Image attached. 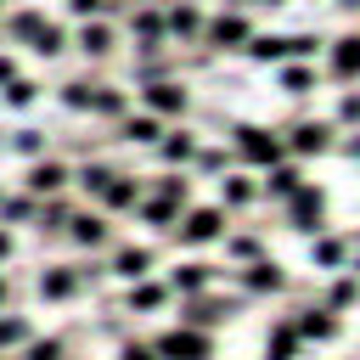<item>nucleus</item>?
Segmentation results:
<instances>
[{"label": "nucleus", "mask_w": 360, "mask_h": 360, "mask_svg": "<svg viewBox=\"0 0 360 360\" xmlns=\"http://www.w3.org/2000/svg\"><path fill=\"white\" fill-rule=\"evenodd\" d=\"M6 298H11V287H6V276H0V304H6Z\"/></svg>", "instance_id": "nucleus-50"}, {"label": "nucleus", "mask_w": 360, "mask_h": 360, "mask_svg": "<svg viewBox=\"0 0 360 360\" xmlns=\"http://www.w3.org/2000/svg\"><path fill=\"white\" fill-rule=\"evenodd\" d=\"M34 219H39V197H34V191L0 197V225H34Z\"/></svg>", "instance_id": "nucleus-22"}, {"label": "nucleus", "mask_w": 360, "mask_h": 360, "mask_svg": "<svg viewBox=\"0 0 360 360\" xmlns=\"http://www.w3.org/2000/svg\"><path fill=\"white\" fill-rule=\"evenodd\" d=\"M62 45H68V34H62L56 22H39V28H34V39H28V51H34V56H62Z\"/></svg>", "instance_id": "nucleus-31"}, {"label": "nucleus", "mask_w": 360, "mask_h": 360, "mask_svg": "<svg viewBox=\"0 0 360 360\" xmlns=\"http://www.w3.org/2000/svg\"><path fill=\"white\" fill-rule=\"evenodd\" d=\"M112 276H118V281L152 276V248H112Z\"/></svg>", "instance_id": "nucleus-17"}, {"label": "nucleus", "mask_w": 360, "mask_h": 360, "mask_svg": "<svg viewBox=\"0 0 360 360\" xmlns=\"http://www.w3.org/2000/svg\"><path fill=\"white\" fill-rule=\"evenodd\" d=\"M281 90H287V96H309V90H315V73H309L304 62H287V68H281Z\"/></svg>", "instance_id": "nucleus-34"}, {"label": "nucleus", "mask_w": 360, "mask_h": 360, "mask_svg": "<svg viewBox=\"0 0 360 360\" xmlns=\"http://www.w3.org/2000/svg\"><path fill=\"white\" fill-rule=\"evenodd\" d=\"M354 298H360V281H354V276H338V281L326 287V309H349Z\"/></svg>", "instance_id": "nucleus-36"}, {"label": "nucleus", "mask_w": 360, "mask_h": 360, "mask_svg": "<svg viewBox=\"0 0 360 360\" xmlns=\"http://www.w3.org/2000/svg\"><path fill=\"white\" fill-rule=\"evenodd\" d=\"M68 214H73V202L56 191V197H39V219H34V225H39V231H62Z\"/></svg>", "instance_id": "nucleus-30"}, {"label": "nucleus", "mask_w": 360, "mask_h": 360, "mask_svg": "<svg viewBox=\"0 0 360 360\" xmlns=\"http://www.w3.org/2000/svg\"><path fill=\"white\" fill-rule=\"evenodd\" d=\"M68 236L79 242V248H107V219L101 214H68Z\"/></svg>", "instance_id": "nucleus-16"}, {"label": "nucleus", "mask_w": 360, "mask_h": 360, "mask_svg": "<svg viewBox=\"0 0 360 360\" xmlns=\"http://www.w3.org/2000/svg\"><path fill=\"white\" fill-rule=\"evenodd\" d=\"M158 158L163 163H191L197 158V135L191 129H163L158 135Z\"/></svg>", "instance_id": "nucleus-19"}, {"label": "nucleus", "mask_w": 360, "mask_h": 360, "mask_svg": "<svg viewBox=\"0 0 360 360\" xmlns=\"http://www.w3.org/2000/svg\"><path fill=\"white\" fill-rule=\"evenodd\" d=\"M101 6H107V0H68L73 17H101Z\"/></svg>", "instance_id": "nucleus-46"}, {"label": "nucleus", "mask_w": 360, "mask_h": 360, "mask_svg": "<svg viewBox=\"0 0 360 360\" xmlns=\"http://www.w3.org/2000/svg\"><path fill=\"white\" fill-rule=\"evenodd\" d=\"M118 135H124L129 146H158L163 118H158V112H124V118H118Z\"/></svg>", "instance_id": "nucleus-12"}, {"label": "nucleus", "mask_w": 360, "mask_h": 360, "mask_svg": "<svg viewBox=\"0 0 360 360\" xmlns=\"http://www.w3.org/2000/svg\"><path fill=\"white\" fill-rule=\"evenodd\" d=\"M292 326H298V338H304V343H326V338H338V332H343V315H338V309H326V304H315V309H298V315H292Z\"/></svg>", "instance_id": "nucleus-9"}, {"label": "nucleus", "mask_w": 360, "mask_h": 360, "mask_svg": "<svg viewBox=\"0 0 360 360\" xmlns=\"http://www.w3.org/2000/svg\"><path fill=\"white\" fill-rule=\"evenodd\" d=\"M219 321H231V304H219V298H186V315H180V326H197V332H208V326H219Z\"/></svg>", "instance_id": "nucleus-13"}, {"label": "nucleus", "mask_w": 360, "mask_h": 360, "mask_svg": "<svg viewBox=\"0 0 360 360\" xmlns=\"http://www.w3.org/2000/svg\"><path fill=\"white\" fill-rule=\"evenodd\" d=\"M281 287H287V276H281L276 259H253V264L242 270V292H248V298H264V292H281Z\"/></svg>", "instance_id": "nucleus-11"}, {"label": "nucleus", "mask_w": 360, "mask_h": 360, "mask_svg": "<svg viewBox=\"0 0 360 360\" xmlns=\"http://www.w3.org/2000/svg\"><path fill=\"white\" fill-rule=\"evenodd\" d=\"M287 231H304V236H321L326 231V197L315 186H298L287 197Z\"/></svg>", "instance_id": "nucleus-2"}, {"label": "nucleus", "mask_w": 360, "mask_h": 360, "mask_svg": "<svg viewBox=\"0 0 360 360\" xmlns=\"http://www.w3.org/2000/svg\"><path fill=\"white\" fill-rule=\"evenodd\" d=\"M34 96H39V84H34V79H11V84L0 90V101H6V107H34Z\"/></svg>", "instance_id": "nucleus-38"}, {"label": "nucleus", "mask_w": 360, "mask_h": 360, "mask_svg": "<svg viewBox=\"0 0 360 360\" xmlns=\"http://www.w3.org/2000/svg\"><path fill=\"white\" fill-rule=\"evenodd\" d=\"M101 208H112V214H124V208H141V186H135L129 174H112V180L101 186Z\"/></svg>", "instance_id": "nucleus-20"}, {"label": "nucleus", "mask_w": 360, "mask_h": 360, "mask_svg": "<svg viewBox=\"0 0 360 360\" xmlns=\"http://www.w3.org/2000/svg\"><path fill=\"white\" fill-rule=\"evenodd\" d=\"M338 118H343V124H360V90H349V96L338 101Z\"/></svg>", "instance_id": "nucleus-44"}, {"label": "nucleus", "mask_w": 360, "mask_h": 360, "mask_svg": "<svg viewBox=\"0 0 360 360\" xmlns=\"http://www.w3.org/2000/svg\"><path fill=\"white\" fill-rule=\"evenodd\" d=\"M191 163H197L202 174H225V169H231V158H225L219 146H197V158H191Z\"/></svg>", "instance_id": "nucleus-42"}, {"label": "nucleus", "mask_w": 360, "mask_h": 360, "mask_svg": "<svg viewBox=\"0 0 360 360\" xmlns=\"http://www.w3.org/2000/svg\"><path fill=\"white\" fill-rule=\"evenodd\" d=\"M332 73L338 79H360V34L332 39Z\"/></svg>", "instance_id": "nucleus-25"}, {"label": "nucleus", "mask_w": 360, "mask_h": 360, "mask_svg": "<svg viewBox=\"0 0 360 360\" xmlns=\"http://www.w3.org/2000/svg\"><path fill=\"white\" fill-rule=\"evenodd\" d=\"M281 141H287L292 158H321V152H332V124H321V118H292V124L281 129Z\"/></svg>", "instance_id": "nucleus-5"}, {"label": "nucleus", "mask_w": 360, "mask_h": 360, "mask_svg": "<svg viewBox=\"0 0 360 360\" xmlns=\"http://www.w3.org/2000/svg\"><path fill=\"white\" fill-rule=\"evenodd\" d=\"M0 259H11V231L0 225Z\"/></svg>", "instance_id": "nucleus-48"}, {"label": "nucleus", "mask_w": 360, "mask_h": 360, "mask_svg": "<svg viewBox=\"0 0 360 360\" xmlns=\"http://www.w3.org/2000/svg\"><path fill=\"white\" fill-rule=\"evenodd\" d=\"M270 6H287V0H270Z\"/></svg>", "instance_id": "nucleus-52"}, {"label": "nucleus", "mask_w": 360, "mask_h": 360, "mask_svg": "<svg viewBox=\"0 0 360 360\" xmlns=\"http://www.w3.org/2000/svg\"><path fill=\"white\" fill-rule=\"evenodd\" d=\"M298 349H304V338H298L292 315H281L270 326V338H264V360H298Z\"/></svg>", "instance_id": "nucleus-14"}, {"label": "nucleus", "mask_w": 360, "mask_h": 360, "mask_svg": "<svg viewBox=\"0 0 360 360\" xmlns=\"http://www.w3.org/2000/svg\"><path fill=\"white\" fill-rule=\"evenodd\" d=\"M79 51H84V56H96V62H101V56H107V51H112V28H107V22H101V17H84V28H79Z\"/></svg>", "instance_id": "nucleus-26"}, {"label": "nucleus", "mask_w": 360, "mask_h": 360, "mask_svg": "<svg viewBox=\"0 0 360 360\" xmlns=\"http://www.w3.org/2000/svg\"><path fill=\"white\" fill-rule=\"evenodd\" d=\"M90 96H96V84H90V79H73V84H62V101H68L73 112H90Z\"/></svg>", "instance_id": "nucleus-39"}, {"label": "nucleus", "mask_w": 360, "mask_h": 360, "mask_svg": "<svg viewBox=\"0 0 360 360\" xmlns=\"http://www.w3.org/2000/svg\"><path fill=\"white\" fill-rule=\"evenodd\" d=\"M298 186H304V169H298V158H292V163L281 158V163H270V169H264V186H259V197H276V202H287Z\"/></svg>", "instance_id": "nucleus-10"}, {"label": "nucleus", "mask_w": 360, "mask_h": 360, "mask_svg": "<svg viewBox=\"0 0 360 360\" xmlns=\"http://www.w3.org/2000/svg\"><path fill=\"white\" fill-rule=\"evenodd\" d=\"M11 152H22V158H45V135H39V129H17V135H11Z\"/></svg>", "instance_id": "nucleus-41"}, {"label": "nucleus", "mask_w": 360, "mask_h": 360, "mask_svg": "<svg viewBox=\"0 0 360 360\" xmlns=\"http://www.w3.org/2000/svg\"><path fill=\"white\" fill-rule=\"evenodd\" d=\"M219 197H225V208H248V202H259V186L248 180V174H219Z\"/></svg>", "instance_id": "nucleus-27"}, {"label": "nucleus", "mask_w": 360, "mask_h": 360, "mask_svg": "<svg viewBox=\"0 0 360 360\" xmlns=\"http://www.w3.org/2000/svg\"><path fill=\"white\" fill-rule=\"evenodd\" d=\"M39 292H45L51 304H62V298H73V292H79V270H68V264H51V270L39 276Z\"/></svg>", "instance_id": "nucleus-24"}, {"label": "nucleus", "mask_w": 360, "mask_h": 360, "mask_svg": "<svg viewBox=\"0 0 360 360\" xmlns=\"http://www.w3.org/2000/svg\"><path fill=\"white\" fill-rule=\"evenodd\" d=\"M186 248H202V242H219L225 236V208H191L186 219H180V231H174Z\"/></svg>", "instance_id": "nucleus-6"}, {"label": "nucleus", "mask_w": 360, "mask_h": 360, "mask_svg": "<svg viewBox=\"0 0 360 360\" xmlns=\"http://www.w3.org/2000/svg\"><path fill=\"white\" fill-rule=\"evenodd\" d=\"M68 180H73V169H68L62 158H34V163H28V180H22V191H34V197H56Z\"/></svg>", "instance_id": "nucleus-7"}, {"label": "nucleus", "mask_w": 360, "mask_h": 360, "mask_svg": "<svg viewBox=\"0 0 360 360\" xmlns=\"http://www.w3.org/2000/svg\"><path fill=\"white\" fill-rule=\"evenodd\" d=\"M34 332H28V321L22 315H0V349H22Z\"/></svg>", "instance_id": "nucleus-37"}, {"label": "nucleus", "mask_w": 360, "mask_h": 360, "mask_svg": "<svg viewBox=\"0 0 360 360\" xmlns=\"http://www.w3.org/2000/svg\"><path fill=\"white\" fill-rule=\"evenodd\" d=\"M309 259H315L321 270H343V264H349V242H343V236H315Z\"/></svg>", "instance_id": "nucleus-28"}, {"label": "nucleus", "mask_w": 360, "mask_h": 360, "mask_svg": "<svg viewBox=\"0 0 360 360\" xmlns=\"http://www.w3.org/2000/svg\"><path fill=\"white\" fill-rule=\"evenodd\" d=\"M22 360H68V343L62 338H28L22 343Z\"/></svg>", "instance_id": "nucleus-35"}, {"label": "nucleus", "mask_w": 360, "mask_h": 360, "mask_svg": "<svg viewBox=\"0 0 360 360\" xmlns=\"http://www.w3.org/2000/svg\"><path fill=\"white\" fill-rule=\"evenodd\" d=\"M129 309H141V315H152V309H163L169 304V287L163 281H152V276H141V281H129V298H124Z\"/></svg>", "instance_id": "nucleus-21"}, {"label": "nucleus", "mask_w": 360, "mask_h": 360, "mask_svg": "<svg viewBox=\"0 0 360 360\" xmlns=\"http://www.w3.org/2000/svg\"><path fill=\"white\" fill-rule=\"evenodd\" d=\"M0 6H6V0H0Z\"/></svg>", "instance_id": "nucleus-53"}, {"label": "nucleus", "mask_w": 360, "mask_h": 360, "mask_svg": "<svg viewBox=\"0 0 360 360\" xmlns=\"http://www.w3.org/2000/svg\"><path fill=\"white\" fill-rule=\"evenodd\" d=\"M349 152H354V158H360V141H349Z\"/></svg>", "instance_id": "nucleus-51"}, {"label": "nucleus", "mask_w": 360, "mask_h": 360, "mask_svg": "<svg viewBox=\"0 0 360 360\" xmlns=\"http://www.w3.org/2000/svg\"><path fill=\"white\" fill-rule=\"evenodd\" d=\"M73 180H79V186H84V191H90V197H101V186H107V180H112V169H107V163H84V169H79V174H73Z\"/></svg>", "instance_id": "nucleus-40"}, {"label": "nucleus", "mask_w": 360, "mask_h": 360, "mask_svg": "<svg viewBox=\"0 0 360 360\" xmlns=\"http://www.w3.org/2000/svg\"><path fill=\"white\" fill-rule=\"evenodd\" d=\"M202 34H208V45H214V51H242V45L253 39V28H248V17H242V11H225V17L202 22Z\"/></svg>", "instance_id": "nucleus-8"}, {"label": "nucleus", "mask_w": 360, "mask_h": 360, "mask_svg": "<svg viewBox=\"0 0 360 360\" xmlns=\"http://www.w3.org/2000/svg\"><path fill=\"white\" fill-rule=\"evenodd\" d=\"M338 6H343V11H360V0H338Z\"/></svg>", "instance_id": "nucleus-49"}, {"label": "nucleus", "mask_w": 360, "mask_h": 360, "mask_svg": "<svg viewBox=\"0 0 360 360\" xmlns=\"http://www.w3.org/2000/svg\"><path fill=\"white\" fill-rule=\"evenodd\" d=\"M231 141H236V158H242V163H253V169H270V163H281V158H287V141H281L276 129H259V124H236V129H231Z\"/></svg>", "instance_id": "nucleus-1"}, {"label": "nucleus", "mask_w": 360, "mask_h": 360, "mask_svg": "<svg viewBox=\"0 0 360 360\" xmlns=\"http://www.w3.org/2000/svg\"><path fill=\"white\" fill-rule=\"evenodd\" d=\"M152 349H158V360H214V343L197 326H169Z\"/></svg>", "instance_id": "nucleus-3"}, {"label": "nucleus", "mask_w": 360, "mask_h": 360, "mask_svg": "<svg viewBox=\"0 0 360 360\" xmlns=\"http://www.w3.org/2000/svg\"><path fill=\"white\" fill-rule=\"evenodd\" d=\"M90 112H101V118H124V112H129V101H124V90H112V84H96V96H90Z\"/></svg>", "instance_id": "nucleus-32"}, {"label": "nucleus", "mask_w": 360, "mask_h": 360, "mask_svg": "<svg viewBox=\"0 0 360 360\" xmlns=\"http://www.w3.org/2000/svg\"><path fill=\"white\" fill-rule=\"evenodd\" d=\"M118 360H158V349H152V343H135V338H129V343L118 349Z\"/></svg>", "instance_id": "nucleus-45"}, {"label": "nucleus", "mask_w": 360, "mask_h": 360, "mask_svg": "<svg viewBox=\"0 0 360 360\" xmlns=\"http://www.w3.org/2000/svg\"><path fill=\"white\" fill-rule=\"evenodd\" d=\"M225 248H231V259H248V264L264 259V242L259 236H225Z\"/></svg>", "instance_id": "nucleus-43"}, {"label": "nucleus", "mask_w": 360, "mask_h": 360, "mask_svg": "<svg viewBox=\"0 0 360 360\" xmlns=\"http://www.w3.org/2000/svg\"><path fill=\"white\" fill-rule=\"evenodd\" d=\"M129 34L141 39L135 51H158V45H163V34H169V28H163V11H152V6H141V11L129 17Z\"/></svg>", "instance_id": "nucleus-15"}, {"label": "nucleus", "mask_w": 360, "mask_h": 360, "mask_svg": "<svg viewBox=\"0 0 360 360\" xmlns=\"http://www.w3.org/2000/svg\"><path fill=\"white\" fill-rule=\"evenodd\" d=\"M242 51H248L253 62H287V34H253Z\"/></svg>", "instance_id": "nucleus-29"}, {"label": "nucleus", "mask_w": 360, "mask_h": 360, "mask_svg": "<svg viewBox=\"0 0 360 360\" xmlns=\"http://www.w3.org/2000/svg\"><path fill=\"white\" fill-rule=\"evenodd\" d=\"M163 28H169V34H180V39H197V34H202V11H197L191 0H174V6H169V17H163Z\"/></svg>", "instance_id": "nucleus-23"}, {"label": "nucleus", "mask_w": 360, "mask_h": 360, "mask_svg": "<svg viewBox=\"0 0 360 360\" xmlns=\"http://www.w3.org/2000/svg\"><path fill=\"white\" fill-rule=\"evenodd\" d=\"M141 107L158 112V118H186L191 112V96H186L180 79H152V84H141Z\"/></svg>", "instance_id": "nucleus-4"}, {"label": "nucleus", "mask_w": 360, "mask_h": 360, "mask_svg": "<svg viewBox=\"0 0 360 360\" xmlns=\"http://www.w3.org/2000/svg\"><path fill=\"white\" fill-rule=\"evenodd\" d=\"M141 219L158 225V231H169V225L180 219V202H174V197H152V202H141Z\"/></svg>", "instance_id": "nucleus-33"}, {"label": "nucleus", "mask_w": 360, "mask_h": 360, "mask_svg": "<svg viewBox=\"0 0 360 360\" xmlns=\"http://www.w3.org/2000/svg\"><path fill=\"white\" fill-rule=\"evenodd\" d=\"M169 287L174 292H186V298H197V292H208L214 287V264H174V276H169Z\"/></svg>", "instance_id": "nucleus-18"}, {"label": "nucleus", "mask_w": 360, "mask_h": 360, "mask_svg": "<svg viewBox=\"0 0 360 360\" xmlns=\"http://www.w3.org/2000/svg\"><path fill=\"white\" fill-rule=\"evenodd\" d=\"M11 79H17V62H11V56H0V84H11Z\"/></svg>", "instance_id": "nucleus-47"}]
</instances>
